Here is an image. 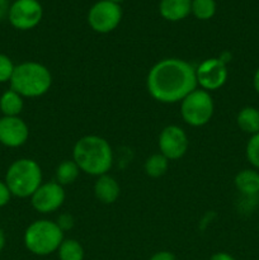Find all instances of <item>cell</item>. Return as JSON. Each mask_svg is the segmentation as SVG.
<instances>
[{
    "mask_svg": "<svg viewBox=\"0 0 259 260\" xmlns=\"http://www.w3.org/2000/svg\"><path fill=\"white\" fill-rule=\"evenodd\" d=\"M150 95L161 103H177L197 89L196 69L180 58H164L150 69L146 79Z\"/></svg>",
    "mask_w": 259,
    "mask_h": 260,
    "instance_id": "6da1fadb",
    "label": "cell"
},
{
    "mask_svg": "<svg viewBox=\"0 0 259 260\" xmlns=\"http://www.w3.org/2000/svg\"><path fill=\"white\" fill-rule=\"evenodd\" d=\"M73 160L80 172L94 177L107 174L113 164V151L103 137L88 135L76 141L73 150Z\"/></svg>",
    "mask_w": 259,
    "mask_h": 260,
    "instance_id": "7a4b0ae2",
    "label": "cell"
},
{
    "mask_svg": "<svg viewBox=\"0 0 259 260\" xmlns=\"http://www.w3.org/2000/svg\"><path fill=\"white\" fill-rule=\"evenodd\" d=\"M9 83L10 89L23 98H37L50 90L52 75L42 63L28 61L15 66Z\"/></svg>",
    "mask_w": 259,
    "mask_h": 260,
    "instance_id": "3957f363",
    "label": "cell"
},
{
    "mask_svg": "<svg viewBox=\"0 0 259 260\" xmlns=\"http://www.w3.org/2000/svg\"><path fill=\"white\" fill-rule=\"evenodd\" d=\"M5 183L12 196L19 198L32 197L42 184V170L32 159H18L10 164L5 174Z\"/></svg>",
    "mask_w": 259,
    "mask_h": 260,
    "instance_id": "277c9868",
    "label": "cell"
},
{
    "mask_svg": "<svg viewBox=\"0 0 259 260\" xmlns=\"http://www.w3.org/2000/svg\"><path fill=\"white\" fill-rule=\"evenodd\" d=\"M63 241V231L53 221L38 220L24 233V245L36 255H48L58 250Z\"/></svg>",
    "mask_w": 259,
    "mask_h": 260,
    "instance_id": "5b68a950",
    "label": "cell"
},
{
    "mask_svg": "<svg viewBox=\"0 0 259 260\" xmlns=\"http://www.w3.org/2000/svg\"><path fill=\"white\" fill-rule=\"evenodd\" d=\"M215 111L212 96L203 89H196L188 94L180 104V114L185 123L201 127L211 121Z\"/></svg>",
    "mask_w": 259,
    "mask_h": 260,
    "instance_id": "8992f818",
    "label": "cell"
},
{
    "mask_svg": "<svg viewBox=\"0 0 259 260\" xmlns=\"http://www.w3.org/2000/svg\"><path fill=\"white\" fill-rule=\"evenodd\" d=\"M122 19V9L119 4L101 0L89 9L88 23L91 29L98 33H109L118 27Z\"/></svg>",
    "mask_w": 259,
    "mask_h": 260,
    "instance_id": "52a82bcc",
    "label": "cell"
},
{
    "mask_svg": "<svg viewBox=\"0 0 259 260\" xmlns=\"http://www.w3.org/2000/svg\"><path fill=\"white\" fill-rule=\"evenodd\" d=\"M42 15V5L38 0H15L10 4L8 19L15 29L28 30L40 24Z\"/></svg>",
    "mask_w": 259,
    "mask_h": 260,
    "instance_id": "ba28073f",
    "label": "cell"
},
{
    "mask_svg": "<svg viewBox=\"0 0 259 260\" xmlns=\"http://www.w3.org/2000/svg\"><path fill=\"white\" fill-rule=\"evenodd\" d=\"M228 68L226 63L218 58H207L198 65L196 69V79L197 85L206 91L217 90L225 85L228 80Z\"/></svg>",
    "mask_w": 259,
    "mask_h": 260,
    "instance_id": "9c48e42d",
    "label": "cell"
},
{
    "mask_svg": "<svg viewBox=\"0 0 259 260\" xmlns=\"http://www.w3.org/2000/svg\"><path fill=\"white\" fill-rule=\"evenodd\" d=\"M189 141L184 129L179 126H167L159 136L160 154L168 160H178L187 152Z\"/></svg>",
    "mask_w": 259,
    "mask_h": 260,
    "instance_id": "30bf717a",
    "label": "cell"
},
{
    "mask_svg": "<svg viewBox=\"0 0 259 260\" xmlns=\"http://www.w3.org/2000/svg\"><path fill=\"white\" fill-rule=\"evenodd\" d=\"M65 201V190L57 182L41 184L30 197L32 207L40 213H52L62 206Z\"/></svg>",
    "mask_w": 259,
    "mask_h": 260,
    "instance_id": "8fae6325",
    "label": "cell"
},
{
    "mask_svg": "<svg viewBox=\"0 0 259 260\" xmlns=\"http://www.w3.org/2000/svg\"><path fill=\"white\" fill-rule=\"evenodd\" d=\"M29 129L20 117L0 118V144L7 147H19L27 142Z\"/></svg>",
    "mask_w": 259,
    "mask_h": 260,
    "instance_id": "7c38bea8",
    "label": "cell"
},
{
    "mask_svg": "<svg viewBox=\"0 0 259 260\" xmlns=\"http://www.w3.org/2000/svg\"><path fill=\"white\" fill-rule=\"evenodd\" d=\"M119 188L118 183L113 177L108 174H104L98 177L95 184H94V194L99 202L104 205H112L119 197Z\"/></svg>",
    "mask_w": 259,
    "mask_h": 260,
    "instance_id": "4fadbf2b",
    "label": "cell"
},
{
    "mask_svg": "<svg viewBox=\"0 0 259 260\" xmlns=\"http://www.w3.org/2000/svg\"><path fill=\"white\" fill-rule=\"evenodd\" d=\"M192 0H161L159 12L164 19L169 22H178L190 14Z\"/></svg>",
    "mask_w": 259,
    "mask_h": 260,
    "instance_id": "5bb4252c",
    "label": "cell"
},
{
    "mask_svg": "<svg viewBox=\"0 0 259 260\" xmlns=\"http://www.w3.org/2000/svg\"><path fill=\"white\" fill-rule=\"evenodd\" d=\"M234 183L241 194L246 197L259 196V172L255 169H244L239 172Z\"/></svg>",
    "mask_w": 259,
    "mask_h": 260,
    "instance_id": "9a60e30c",
    "label": "cell"
},
{
    "mask_svg": "<svg viewBox=\"0 0 259 260\" xmlns=\"http://www.w3.org/2000/svg\"><path fill=\"white\" fill-rule=\"evenodd\" d=\"M23 107H24L23 96L13 89L4 91L0 96V111L5 117H19Z\"/></svg>",
    "mask_w": 259,
    "mask_h": 260,
    "instance_id": "2e32d148",
    "label": "cell"
},
{
    "mask_svg": "<svg viewBox=\"0 0 259 260\" xmlns=\"http://www.w3.org/2000/svg\"><path fill=\"white\" fill-rule=\"evenodd\" d=\"M236 123L243 132L255 135L259 132V109L254 107H244L236 116Z\"/></svg>",
    "mask_w": 259,
    "mask_h": 260,
    "instance_id": "e0dca14e",
    "label": "cell"
},
{
    "mask_svg": "<svg viewBox=\"0 0 259 260\" xmlns=\"http://www.w3.org/2000/svg\"><path fill=\"white\" fill-rule=\"evenodd\" d=\"M80 169L74 160H63L56 168V182L60 185L73 184L79 177Z\"/></svg>",
    "mask_w": 259,
    "mask_h": 260,
    "instance_id": "ac0fdd59",
    "label": "cell"
},
{
    "mask_svg": "<svg viewBox=\"0 0 259 260\" xmlns=\"http://www.w3.org/2000/svg\"><path fill=\"white\" fill-rule=\"evenodd\" d=\"M169 160L163 154H154L145 161V172L151 178H160L168 172Z\"/></svg>",
    "mask_w": 259,
    "mask_h": 260,
    "instance_id": "d6986e66",
    "label": "cell"
},
{
    "mask_svg": "<svg viewBox=\"0 0 259 260\" xmlns=\"http://www.w3.org/2000/svg\"><path fill=\"white\" fill-rule=\"evenodd\" d=\"M58 256L61 260H83L84 250L80 243L74 239H68L61 243L58 248Z\"/></svg>",
    "mask_w": 259,
    "mask_h": 260,
    "instance_id": "ffe728a7",
    "label": "cell"
},
{
    "mask_svg": "<svg viewBox=\"0 0 259 260\" xmlns=\"http://www.w3.org/2000/svg\"><path fill=\"white\" fill-rule=\"evenodd\" d=\"M190 13H192L197 19H211L216 13L215 0H192Z\"/></svg>",
    "mask_w": 259,
    "mask_h": 260,
    "instance_id": "44dd1931",
    "label": "cell"
},
{
    "mask_svg": "<svg viewBox=\"0 0 259 260\" xmlns=\"http://www.w3.org/2000/svg\"><path fill=\"white\" fill-rule=\"evenodd\" d=\"M245 154L251 167L255 170H259V132L250 136L248 144H246Z\"/></svg>",
    "mask_w": 259,
    "mask_h": 260,
    "instance_id": "7402d4cb",
    "label": "cell"
},
{
    "mask_svg": "<svg viewBox=\"0 0 259 260\" xmlns=\"http://www.w3.org/2000/svg\"><path fill=\"white\" fill-rule=\"evenodd\" d=\"M15 65L9 56L0 53V83H7L12 79Z\"/></svg>",
    "mask_w": 259,
    "mask_h": 260,
    "instance_id": "603a6c76",
    "label": "cell"
},
{
    "mask_svg": "<svg viewBox=\"0 0 259 260\" xmlns=\"http://www.w3.org/2000/svg\"><path fill=\"white\" fill-rule=\"evenodd\" d=\"M10 198H12V193H10L7 183L0 180V208L7 206L9 203Z\"/></svg>",
    "mask_w": 259,
    "mask_h": 260,
    "instance_id": "cb8c5ba5",
    "label": "cell"
},
{
    "mask_svg": "<svg viewBox=\"0 0 259 260\" xmlns=\"http://www.w3.org/2000/svg\"><path fill=\"white\" fill-rule=\"evenodd\" d=\"M56 223H57L58 228H60L62 231L70 230V229L74 226V218L71 215L63 213V215H61L60 217L57 218V222Z\"/></svg>",
    "mask_w": 259,
    "mask_h": 260,
    "instance_id": "d4e9b609",
    "label": "cell"
},
{
    "mask_svg": "<svg viewBox=\"0 0 259 260\" xmlns=\"http://www.w3.org/2000/svg\"><path fill=\"white\" fill-rule=\"evenodd\" d=\"M150 260H175V258L169 251H159V253L154 254Z\"/></svg>",
    "mask_w": 259,
    "mask_h": 260,
    "instance_id": "484cf974",
    "label": "cell"
},
{
    "mask_svg": "<svg viewBox=\"0 0 259 260\" xmlns=\"http://www.w3.org/2000/svg\"><path fill=\"white\" fill-rule=\"evenodd\" d=\"M9 0H0V19L8 17V13H9Z\"/></svg>",
    "mask_w": 259,
    "mask_h": 260,
    "instance_id": "4316f807",
    "label": "cell"
},
{
    "mask_svg": "<svg viewBox=\"0 0 259 260\" xmlns=\"http://www.w3.org/2000/svg\"><path fill=\"white\" fill-rule=\"evenodd\" d=\"M210 260H235V259L228 253H216L215 255L211 256Z\"/></svg>",
    "mask_w": 259,
    "mask_h": 260,
    "instance_id": "83f0119b",
    "label": "cell"
},
{
    "mask_svg": "<svg viewBox=\"0 0 259 260\" xmlns=\"http://www.w3.org/2000/svg\"><path fill=\"white\" fill-rule=\"evenodd\" d=\"M253 86L255 89L256 93L259 94V68L256 69L255 74H254V78H253Z\"/></svg>",
    "mask_w": 259,
    "mask_h": 260,
    "instance_id": "f1b7e54d",
    "label": "cell"
},
{
    "mask_svg": "<svg viewBox=\"0 0 259 260\" xmlns=\"http://www.w3.org/2000/svg\"><path fill=\"white\" fill-rule=\"evenodd\" d=\"M5 243H7V238H5V233L3 229H0V251L4 249Z\"/></svg>",
    "mask_w": 259,
    "mask_h": 260,
    "instance_id": "f546056e",
    "label": "cell"
},
{
    "mask_svg": "<svg viewBox=\"0 0 259 260\" xmlns=\"http://www.w3.org/2000/svg\"><path fill=\"white\" fill-rule=\"evenodd\" d=\"M108 2H112V3H116V4H119V3H122L123 0H108Z\"/></svg>",
    "mask_w": 259,
    "mask_h": 260,
    "instance_id": "4dcf8cb0",
    "label": "cell"
}]
</instances>
